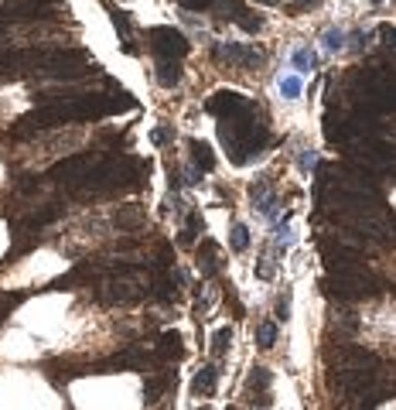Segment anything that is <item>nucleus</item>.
<instances>
[{"instance_id":"obj_1","label":"nucleus","mask_w":396,"mask_h":410,"mask_svg":"<svg viewBox=\"0 0 396 410\" xmlns=\"http://www.w3.org/2000/svg\"><path fill=\"white\" fill-rule=\"evenodd\" d=\"M277 93H280V99H287V103L301 99V93H304V76L294 72V69H284L277 76Z\"/></svg>"},{"instance_id":"obj_2","label":"nucleus","mask_w":396,"mask_h":410,"mask_svg":"<svg viewBox=\"0 0 396 410\" xmlns=\"http://www.w3.org/2000/svg\"><path fill=\"white\" fill-rule=\"evenodd\" d=\"M287 59H291V69L301 72V76L318 69V52L311 48V45H297V48H291V55H287Z\"/></svg>"},{"instance_id":"obj_3","label":"nucleus","mask_w":396,"mask_h":410,"mask_svg":"<svg viewBox=\"0 0 396 410\" xmlns=\"http://www.w3.org/2000/svg\"><path fill=\"white\" fill-rule=\"evenodd\" d=\"M345 41H349L345 28H342V24H332V28H325V35H321V48H325L328 55H338V52H345Z\"/></svg>"},{"instance_id":"obj_4","label":"nucleus","mask_w":396,"mask_h":410,"mask_svg":"<svg viewBox=\"0 0 396 410\" xmlns=\"http://www.w3.org/2000/svg\"><path fill=\"white\" fill-rule=\"evenodd\" d=\"M192 387H195V393H212V387H216V370H212V366H209V370H202L195 376V383H192Z\"/></svg>"},{"instance_id":"obj_5","label":"nucleus","mask_w":396,"mask_h":410,"mask_svg":"<svg viewBox=\"0 0 396 410\" xmlns=\"http://www.w3.org/2000/svg\"><path fill=\"white\" fill-rule=\"evenodd\" d=\"M233 250H246L250 246V236H246V226H233V236H229Z\"/></svg>"},{"instance_id":"obj_6","label":"nucleus","mask_w":396,"mask_h":410,"mask_svg":"<svg viewBox=\"0 0 396 410\" xmlns=\"http://www.w3.org/2000/svg\"><path fill=\"white\" fill-rule=\"evenodd\" d=\"M315 164H318V151H311V147H308V151L301 154V161H297V168H301L304 175H311V171H315Z\"/></svg>"},{"instance_id":"obj_7","label":"nucleus","mask_w":396,"mask_h":410,"mask_svg":"<svg viewBox=\"0 0 396 410\" xmlns=\"http://www.w3.org/2000/svg\"><path fill=\"white\" fill-rule=\"evenodd\" d=\"M274 325H270V321H263V325H260V346H263V349H270V346H274Z\"/></svg>"},{"instance_id":"obj_8","label":"nucleus","mask_w":396,"mask_h":410,"mask_svg":"<svg viewBox=\"0 0 396 410\" xmlns=\"http://www.w3.org/2000/svg\"><path fill=\"white\" fill-rule=\"evenodd\" d=\"M0 246H4V229H0Z\"/></svg>"}]
</instances>
